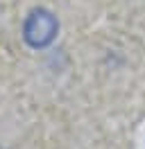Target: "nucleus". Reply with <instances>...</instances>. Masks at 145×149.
<instances>
[{
  "label": "nucleus",
  "instance_id": "nucleus-1",
  "mask_svg": "<svg viewBox=\"0 0 145 149\" xmlns=\"http://www.w3.org/2000/svg\"><path fill=\"white\" fill-rule=\"evenodd\" d=\"M57 32H59L57 16L52 11L43 9V7L32 9L27 14L25 23H23V38H25V43L30 47H36V50L50 45L54 41V36H57Z\"/></svg>",
  "mask_w": 145,
  "mask_h": 149
}]
</instances>
